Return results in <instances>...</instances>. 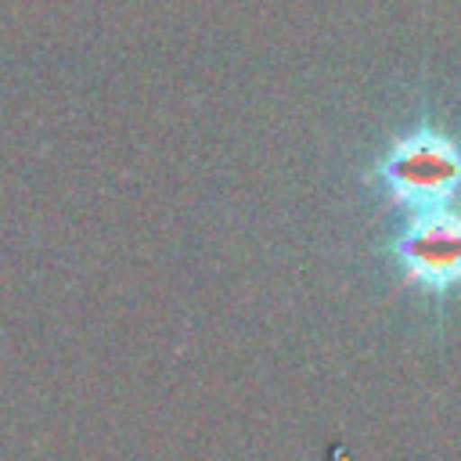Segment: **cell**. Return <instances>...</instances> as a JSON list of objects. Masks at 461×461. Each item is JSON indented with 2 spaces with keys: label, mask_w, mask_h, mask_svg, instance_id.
<instances>
[{
  "label": "cell",
  "mask_w": 461,
  "mask_h": 461,
  "mask_svg": "<svg viewBox=\"0 0 461 461\" xmlns=\"http://www.w3.org/2000/svg\"><path fill=\"white\" fill-rule=\"evenodd\" d=\"M400 259L407 277L429 288H447L461 281V216L432 209L400 241Z\"/></svg>",
  "instance_id": "2"
},
{
  "label": "cell",
  "mask_w": 461,
  "mask_h": 461,
  "mask_svg": "<svg viewBox=\"0 0 461 461\" xmlns=\"http://www.w3.org/2000/svg\"><path fill=\"white\" fill-rule=\"evenodd\" d=\"M385 180L400 202L439 209L443 198L461 180V155L450 140L436 133L407 137L385 162Z\"/></svg>",
  "instance_id": "1"
}]
</instances>
